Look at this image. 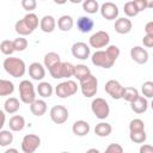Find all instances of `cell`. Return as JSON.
Masks as SVG:
<instances>
[{
  "mask_svg": "<svg viewBox=\"0 0 153 153\" xmlns=\"http://www.w3.org/2000/svg\"><path fill=\"white\" fill-rule=\"evenodd\" d=\"M2 67L13 78H20L26 72L25 62L19 57H6L2 62Z\"/></svg>",
  "mask_w": 153,
  "mask_h": 153,
  "instance_id": "obj_1",
  "label": "cell"
},
{
  "mask_svg": "<svg viewBox=\"0 0 153 153\" xmlns=\"http://www.w3.org/2000/svg\"><path fill=\"white\" fill-rule=\"evenodd\" d=\"M74 68L75 66L71 62H62L60 61L55 66H53L49 69L50 75L54 79H63V78H71L74 75Z\"/></svg>",
  "mask_w": 153,
  "mask_h": 153,
  "instance_id": "obj_2",
  "label": "cell"
},
{
  "mask_svg": "<svg viewBox=\"0 0 153 153\" xmlns=\"http://www.w3.org/2000/svg\"><path fill=\"white\" fill-rule=\"evenodd\" d=\"M80 90L84 97L86 98H91L93 96H96L97 91H98V80L94 75H92V73L90 75H87L86 78H84L82 80H80Z\"/></svg>",
  "mask_w": 153,
  "mask_h": 153,
  "instance_id": "obj_3",
  "label": "cell"
},
{
  "mask_svg": "<svg viewBox=\"0 0 153 153\" xmlns=\"http://www.w3.org/2000/svg\"><path fill=\"white\" fill-rule=\"evenodd\" d=\"M91 61L94 66L97 67H102V68H105V69H109L114 66L115 63V60L109 55V53L106 50H96L92 56H91Z\"/></svg>",
  "mask_w": 153,
  "mask_h": 153,
  "instance_id": "obj_4",
  "label": "cell"
},
{
  "mask_svg": "<svg viewBox=\"0 0 153 153\" xmlns=\"http://www.w3.org/2000/svg\"><path fill=\"white\" fill-rule=\"evenodd\" d=\"M19 98L25 104H31L36 99L33 84L30 80H23L19 84Z\"/></svg>",
  "mask_w": 153,
  "mask_h": 153,
  "instance_id": "obj_5",
  "label": "cell"
},
{
  "mask_svg": "<svg viewBox=\"0 0 153 153\" xmlns=\"http://www.w3.org/2000/svg\"><path fill=\"white\" fill-rule=\"evenodd\" d=\"M91 110L94 114V116L99 120H105L110 115V106L109 103L104 98H94L91 103Z\"/></svg>",
  "mask_w": 153,
  "mask_h": 153,
  "instance_id": "obj_6",
  "label": "cell"
},
{
  "mask_svg": "<svg viewBox=\"0 0 153 153\" xmlns=\"http://www.w3.org/2000/svg\"><path fill=\"white\" fill-rule=\"evenodd\" d=\"M78 85L75 81L73 80H67L63 82H60L56 87H55V93L59 98H68L73 94L76 93L78 91Z\"/></svg>",
  "mask_w": 153,
  "mask_h": 153,
  "instance_id": "obj_7",
  "label": "cell"
},
{
  "mask_svg": "<svg viewBox=\"0 0 153 153\" xmlns=\"http://www.w3.org/2000/svg\"><path fill=\"white\" fill-rule=\"evenodd\" d=\"M110 43V35L106 31H97L88 38V44L91 48L100 49L104 47H108Z\"/></svg>",
  "mask_w": 153,
  "mask_h": 153,
  "instance_id": "obj_8",
  "label": "cell"
},
{
  "mask_svg": "<svg viewBox=\"0 0 153 153\" xmlns=\"http://www.w3.org/2000/svg\"><path fill=\"white\" fill-rule=\"evenodd\" d=\"M41 145V137L36 134H26L22 140V151L24 153H33Z\"/></svg>",
  "mask_w": 153,
  "mask_h": 153,
  "instance_id": "obj_9",
  "label": "cell"
},
{
  "mask_svg": "<svg viewBox=\"0 0 153 153\" xmlns=\"http://www.w3.org/2000/svg\"><path fill=\"white\" fill-rule=\"evenodd\" d=\"M49 116H50V120L54 123H56V124H63L68 120L69 112H68L67 108L63 106V105H54L50 109Z\"/></svg>",
  "mask_w": 153,
  "mask_h": 153,
  "instance_id": "obj_10",
  "label": "cell"
},
{
  "mask_svg": "<svg viewBox=\"0 0 153 153\" xmlns=\"http://www.w3.org/2000/svg\"><path fill=\"white\" fill-rule=\"evenodd\" d=\"M104 90L105 92L112 98V99H122L123 97V92H124V86H122L120 84V81L117 80H109L105 82V86H104Z\"/></svg>",
  "mask_w": 153,
  "mask_h": 153,
  "instance_id": "obj_11",
  "label": "cell"
},
{
  "mask_svg": "<svg viewBox=\"0 0 153 153\" xmlns=\"http://www.w3.org/2000/svg\"><path fill=\"white\" fill-rule=\"evenodd\" d=\"M99 11H100L102 17L104 19H106V20H115V19H117L118 18V13H120L117 5L114 4V2H111V1L104 2L100 6Z\"/></svg>",
  "mask_w": 153,
  "mask_h": 153,
  "instance_id": "obj_12",
  "label": "cell"
},
{
  "mask_svg": "<svg viewBox=\"0 0 153 153\" xmlns=\"http://www.w3.org/2000/svg\"><path fill=\"white\" fill-rule=\"evenodd\" d=\"M71 50H72V55L79 60H87L91 55L90 44H86L84 42H75L72 45Z\"/></svg>",
  "mask_w": 153,
  "mask_h": 153,
  "instance_id": "obj_13",
  "label": "cell"
},
{
  "mask_svg": "<svg viewBox=\"0 0 153 153\" xmlns=\"http://www.w3.org/2000/svg\"><path fill=\"white\" fill-rule=\"evenodd\" d=\"M148 56H149L148 51L145 48L140 47V45H135V47H133L130 49V57H131V60L134 62L139 63V65H145L148 61V59H149Z\"/></svg>",
  "mask_w": 153,
  "mask_h": 153,
  "instance_id": "obj_14",
  "label": "cell"
},
{
  "mask_svg": "<svg viewBox=\"0 0 153 153\" xmlns=\"http://www.w3.org/2000/svg\"><path fill=\"white\" fill-rule=\"evenodd\" d=\"M29 75L32 80H43V78L45 76V66L39 62H32L29 66Z\"/></svg>",
  "mask_w": 153,
  "mask_h": 153,
  "instance_id": "obj_15",
  "label": "cell"
},
{
  "mask_svg": "<svg viewBox=\"0 0 153 153\" xmlns=\"http://www.w3.org/2000/svg\"><path fill=\"white\" fill-rule=\"evenodd\" d=\"M133 23L128 17H122L117 18L115 22V31L120 35H127L131 31Z\"/></svg>",
  "mask_w": 153,
  "mask_h": 153,
  "instance_id": "obj_16",
  "label": "cell"
},
{
  "mask_svg": "<svg viewBox=\"0 0 153 153\" xmlns=\"http://www.w3.org/2000/svg\"><path fill=\"white\" fill-rule=\"evenodd\" d=\"M93 26H94L93 19L90 18V17H87V16H81V17H79L78 20H76V27H78V30H79L80 32H82V33L90 32V31L93 29Z\"/></svg>",
  "mask_w": 153,
  "mask_h": 153,
  "instance_id": "obj_17",
  "label": "cell"
},
{
  "mask_svg": "<svg viewBox=\"0 0 153 153\" xmlns=\"http://www.w3.org/2000/svg\"><path fill=\"white\" fill-rule=\"evenodd\" d=\"M130 109L135 112V114H143L147 111L148 109V102L147 98L143 96H139L134 102L130 103Z\"/></svg>",
  "mask_w": 153,
  "mask_h": 153,
  "instance_id": "obj_18",
  "label": "cell"
},
{
  "mask_svg": "<svg viewBox=\"0 0 153 153\" xmlns=\"http://www.w3.org/2000/svg\"><path fill=\"white\" fill-rule=\"evenodd\" d=\"M72 131L76 136H85L90 133V124L84 120L75 121L72 126Z\"/></svg>",
  "mask_w": 153,
  "mask_h": 153,
  "instance_id": "obj_19",
  "label": "cell"
},
{
  "mask_svg": "<svg viewBox=\"0 0 153 153\" xmlns=\"http://www.w3.org/2000/svg\"><path fill=\"white\" fill-rule=\"evenodd\" d=\"M39 27L43 32L45 33H50L55 30L56 27V20L53 16H44L41 18V22H39Z\"/></svg>",
  "mask_w": 153,
  "mask_h": 153,
  "instance_id": "obj_20",
  "label": "cell"
},
{
  "mask_svg": "<svg viewBox=\"0 0 153 153\" xmlns=\"http://www.w3.org/2000/svg\"><path fill=\"white\" fill-rule=\"evenodd\" d=\"M30 105V111L32 115L39 117L47 112V103L43 99H35Z\"/></svg>",
  "mask_w": 153,
  "mask_h": 153,
  "instance_id": "obj_21",
  "label": "cell"
},
{
  "mask_svg": "<svg viewBox=\"0 0 153 153\" xmlns=\"http://www.w3.org/2000/svg\"><path fill=\"white\" fill-rule=\"evenodd\" d=\"M8 127L12 131H22L25 127V118L20 115H13L8 121Z\"/></svg>",
  "mask_w": 153,
  "mask_h": 153,
  "instance_id": "obj_22",
  "label": "cell"
},
{
  "mask_svg": "<svg viewBox=\"0 0 153 153\" xmlns=\"http://www.w3.org/2000/svg\"><path fill=\"white\" fill-rule=\"evenodd\" d=\"M19 109H20V102L16 97H10L4 103V110L7 114H11V115L12 114H16Z\"/></svg>",
  "mask_w": 153,
  "mask_h": 153,
  "instance_id": "obj_23",
  "label": "cell"
},
{
  "mask_svg": "<svg viewBox=\"0 0 153 153\" xmlns=\"http://www.w3.org/2000/svg\"><path fill=\"white\" fill-rule=\"evenodd\" d=\"M111 131H112V127L108 122H99L94 127V134L99 137H106L111 134Z\"/></svg>",
  "mask_w": 153,
  "mask_h": 153,
  "instance_id": "obj_24",
  "label": "cell"
},
{
  "mask_svg": "<svg viewBox=\"0 0 153 153\" xmlns=\"http://www.w3.org/2000/svg\"><path fill=\"white\" fill-rule=\"evenodd\" d=\"M73 25H74V20H73V18H72L71 16H68V14H63V16H61V17L57 19V27H59L61 31L67 32V31H69V30L73 27Z\"/></svg>",
  "mask_w": 153,
  "mask_h": 153,
  "instance_id": "obj_25",
  "label": "cell"
},
{
  "mask_svg": "<svg viewBox=\"0 0 153 153\" xmlns=\"http://www.w3.org/2000/svg\"><path fill=\"white\" fill-rule=\"evenodd\" d=\"M60 61H61L60 55H59L57 53H55V51H50V53H47V54L44 55V61H43V63H44L45 68L49 71L53 66H55V65L59 63Z\"/></svg>",
  "mask_w": 153,
  "mask_h": 153,
  "instance_id": "obj_26",
  "label": "cell"
},
{
  "mask_svg": "<svg viewBox=\"0 0 153 153\" xmlns=\"http://www.w3.org/2000/svg\"><path fill=\"white\" fill-rule=\"evenodd\" d=\"M36 90H37V93L43 98H49L54 92L51 84H49L48 81H41Z\"/></svg>",
  "mask_w": 153,
  "mask_h": 153,
  "instance_id": "obj_27",
  "label": "cell"
},
{
  "mask_svg": "<svg viewBox=\"0 0 153 153\" xmlns=\"http://www.w3.org/2000/svg\"><path fill=\"white\" fill-rule=\"evenodd\" d=\"M14 92V84L6 79H0V96H10Z\"/></svg>",
  "mask_w": 153,
  "mask_h": 153,
  "instance_id": "obj_28",
  "label": "cell"
},
{
  "mask_svg": "<svg viewBox=\"0 0 153 153\" xmlns=\"http://www.w3.org/2000/svg\"><path fill=\"white\" fill-rule=\"evenodd\" d=\"M23 20L26 23V25L32 30V31H35L37 27H38V24H39V19H38V17L33 13V12H27L25 16H24V18H23Z\"/></svg>",
  "mask_w": 153,
  "mask_h": 153,
  "instance_id": "obj_29",
  "label": "cell"
},
{
  "mask_svg": "<svg viewBox=\"0 0 153 153\" xmlns=\"http://www.w3.org/2000/svg\"><path fill=\"white\" fill-rule=\"evenodd\" d=\"M91 74V71H90V68L86 66V65H82V63H80V65H76L75 66V68H74V78H76L79 81L80 80H82L84 78H86L87 75H90Z\"/></svg>",
  "mask_w": 153,
  "mask_h": 153,
  "instance_id": "obj_30",
  "label": "cell"
},
{
  "mask_svg": "<svg viewBox=\"0 0 153 153\" xmlns=\"http://www.w3.org/2000/svg\"><path fill=\"white\" fill-rule=\"evenodd\" d=\"M129 139L134 143H143L146 141V139H147V134H146L145 129L133 130V131H129Z\"/></svg>",
  "mask_w": 153,
  "mask_h": 153,
  "instance_id": "obj_31",
  "label": "cell"
},
{
  "mask_svg": "<svg viewBox=\"0 0 153 153\" xmlns=\"http://www.w3.org/2000/svg\"><path fill=\"white\" fill-rule=\"evenodd\" d=\"M99 4L97 0H84L82 2V10L88 14H94L99 11Z\"/></svg>",
  "mask_w": 153,
  "mask_h": 153,
  "instance_id": "obj_32",
  "label": "cell"
},
{
  "mask_svg": "<svg viewBox=\"0 0 153 153\" xmlns=\"http://www.w3.org/2000/svg\"><path fill=\"white\" fill-rule=\"evenodd\" d=\"M14 30H16V32L19 35V36H27V35H31L33 31L26 25V23L23 20V19H20V20H18L16 24H14Z\"/></svg>",
  "mask_w": 153,
  "mask_h": 153,
  "instance_id": "obj_33",
  "label": "cell"
},
{
  "mask_svg": "<svg viewBox=\"0 0 153 153\" xmlns=\"http://www.w3.org/2000/svg\"><path fill=\"white\" fill-rule=\"evenodd\" d=\"M139 96H140V94H139V91H137L135 87L128 86V87H124V92H123L122 99L127 100L128 103H131V102H134Z\"/></svg>",
  "mask_w": 153,
  "mask_h": 153,
  "instance_id": "obj_34",
  "label": "cell"
},
{
  "mask_svg": "<svg viewBox=\"0 0 153 153\" xmlns=\"http://www.w3.org/2000/svg\"><path fill=\"white\" fill-rule=\"evenodd\" d=\"M10 130H6V129L0 130V146L1 147H6L13 142V134Z\"/></svg>",
  "mask_w": 153,
  "mask_h": 153,
  "instance_id": "obj_35",
  "label": "cell"
},
{
  "mask_svg": "<svg viewBox=\"0 0 153 153\" xmlns=\"http://www.w3.org/2000/svg\"><path fill=\"white\" fill-rule=\"evenodd\" d=\"M0 50L4 55H12L16 49H14V44H13V41H10V39H4L1 43H0Z\"/></svg>",
  "mask_w": 153,
  "mask_h": 153,
  "instance_id": "obj_36",
  "label": "cell"
},
{
  "mask_svg": "<svg viewBox=\"0 0 153 153\" xmlns=\"http://www.w3.org/2000/svg\"><path fill=\"white\" fill-rule=\"evenodd\" d=\"M123 11H124V14L130 18V17H136L140 12L137 11L134 1H127L124 5H123Z\"/></svg>",
  "mask_w": 153,
  "mask_h": 153,
  "instance_id": "obj_37",
  "label": "cell"
},
{
  "mask_svg": "<svg viewBox=\"0 0 153 153\" xmlns=\"http://www.w3.org/2000/svg\"><path fill=\"white\" fill-rule=\"evenodd\" d=\"M141 92L146 98H153V81H145L141 85Z\"/></svg>",
  "mask_w": 153,
  "mask_h": 153,
  "instance_id": "obj_38",
  "label": "cell"
},
{
  "mask_svg": "<svg viewBox=\"0 0 153 153\" xmlns=\"http://www.w3.org/2000/svg\"><path fill=\"white\" fill-rule=\"evenodd\" d=\"M16 51H24L27 48V39L24 38V36H19L13 41Z\"/></svg>",
  "mask_w": 153,
  "mask_h": 153,
  "instance_id": "obj_39",
  "label": "cell"
},
{
  "mask_svg": "<svg viewBox=\"0 0 153 153\" xmlns=\"http://www.w3.org/2000/svg\"><path fill=\"white\" fill-rule=\"evenodd\" d=\"M141 129H145V123L140 118H134L130 121L129 123V131H133V130H141Z\"/></svg>",
  "mask_w": 153,
  "mask_h": 153,
  "instance_id": "obj_40",
  "label": "cell"
},
{
  "mask_svg": "<svg viewBox=\"0 0 153 153\" xmlns=\"http://www.w3.org/2000/svg\"><path fill=\"white\" fill-rule=\"evenodd\" d=\"M37 6V0H22V7L27 11V12H32Z\"/></svg>",
  "mask_w": 153,
  "mask_h": 153,
  "instance_id": "obj_41",
  "label": "cell"
},
{
  "mask_svg": "<svg viewBox=\"0 0 153 153\" xmlns=\"http://www.w3.org/2000/svg\"><path fill=\"white\" fill-rule=\"evenodd\" d=\"M105 50L109 53V55H110V56H111V57H112L115 61L118 59V56H120V54H121L120 48H118L117 45H115V44H112V45H108Z\"/></svg>",
  "mask_w": 153,
  "mask_h": 153,
  "instance_id": "obj_42",
  "label": "cell"
},
{
  "mask_svg": "<svg viewBox=\"0 0 153 153\" xmlns=\"http://www.w3.org/2000/svg\"><path fill=\"white\" fill-rule=\"evenodd\" d=\"M105 152L106 153H123V147L120 143H110L106 147Z\"/></svg>",
  "mask_w": 153,
  "mask_h": 153,
  "instance_id": "obj_43",
  "label": "cell"
},
{
  "mask_svg": "<svg viewBox=\"0 0 153 153\" xmlns=\"http://www.w3.org/2000/svg\"><path fill=\"white\" fill-rule=\"evenodd\" d=\"M142 44L146 48H153V35L151 33H146L142 38Z\"/></svg>",
  "mask_w": 153,
  "mask_h": 153,
  "instance_id": "obj_44",
  "label": "cell"
},
{
  "mask_svg": "<svg viewBox=\"0 0 153 153\" xmlns=\"http://www.w3.org/2000/svg\"><path fill=\"white\" fill-rule=\"evenodd\" d=\"M133 1H134V4H135V6H136V8H137L139 12H142V11H145L147 8L146 0H133Z\"/></svg>",
  "mask_w": 153,
  "mask_h": 153,
  "instance_id": "obj_45",
  "label": "cell"
},
{
  "mask_svg": "<svg viewBox=\"0 0 153 153\" xmlns=\"http://www.w3.org/2000/svg\"><path fill=\"white\" fill-rule=\"evenodd\" d=\"M139 152H140V153H153V146L145 143V145H142V146L140 147Z\"/></svg>",
  "mask_w": 153,
  "mask_h": 153,
  "instance_id": "obj_46",
  "label": "cell"
},
{
  "mask_svg": "<svg viewBox=\"0 0 153 153\" xmlns=\"http://www.w3.org/2000/svg\"><path fill=\"white\" fill-rule=\"evenodd\" d=\"M145 32H146V33H151V35H153V20L148 22V23L145 25Z\"/></svg>",
  "mask_w": 153,
  "mask_h": 153,
  "instance_id": "obj_47",
  "label": "cell"
},
{
  "mask_svg": "<svg viewBox=\"0 0 153 153\" xmlns=\"http://www.w3.org/2000/svg\"><path fill=\"white\" fill-rule=\"evenodd\" d=\"M5 110L4 111H0V115H1V124H0V128L2 129V127L5 126Z\"/></svg>",
  "mask_w": 153,
  "mask_h": 153,
  "instance_id": "obj_48",
  "label": "cell"
},
{
  "mask_svg": "<svg viewBox=\"0 0 153 153\" xmlns=\"http://www.w3.org/2000/svg\"><path fill=\"white\" fill-rule=\"evenodd\" d=\"M147 2V8H153V0H146Z\"/></svg>",
  "mask_w": 153,
  "mask_h": 153,
  "instance_id": "obj_49",
  "label": "cell"
},
{
  "mask_svg": "<svg viewBox=\"0 0 153 153\" xmlns=\"http://www.w3.org/2000/svg\"><path fill=\"white\" fill-rule=\"evenodd\" d=\"M10 152H13V153H18V149L17 148H8L5 151V153H10Z\"/></svg>",
  "mask_w": 153,
  "mask_h": 153,
  "instance_id": "obj_50",
  "label": "cell"
},
{
  "mask_svg": "<svg viewBox=\"0 0 153 153\" xmlns=\"http://www.w3.org/2000/svg\"><path fill=\"white\" fill-rule=\"evenodd\" d=\"M54 2L57 4V5H63V4L67 2V0H54Z\"/></svg>",
  "mask_w": 153,
  "mask_h": 153,
  "instance_id": "obj_51",
  "label": "cell"
},
{
  "mask_svg": "<svg viewBox=\"0 0 153 153\" xmlns=\"http://www.w3.org/2000/svg\"><path fill=\"white\" fill-rule=\"evenodd\" d=\"M72 4H80V2H84V0H69Z\"/></svg>",
  "mask_w": 153,
  "mask_h": 153,
  "instance_id": "obj_52",
  "label": "cell"
},
{
  "mask_svg": "<svg viewBox=\"0 0 153 153\" xmlns=\"http://www.w3.org/2000/svg\"><path fill=\"white\" fill-rule=\"evenodd\" d=\"M87 152H90V153H91V152H96V153H99V149H97V148H91V149H88Z\"/></svg>",
  "mask_w": 153,
  "mask_h": 153,
  "instance_id": "obj_53",
  "label": "cell"
},
{
  "mask_svg": "<svg viewBox=\"0 0 153 153\" xmlns=\"http://www.w3.org/2000/svg\"><path fill=\"white\" fill-rule=\"evenodd\" d=\"M151 108H152V110H153V98H152V102H151Z\"/></svg>",
  "mask_w": 153,
  "mask_h": 153,
  "instance_id": "obj_54",
  "label": "cell"
},
{
  "mask_svg": "<svg viewBox=\"0 0 153 153\" xmlns=\"http://www.w3.org/2000/svg\"><path fill=\"white\" fill-rule=\"evenodd\" d=\"M42 1H44V0H42Z\"/></svg>",
  "mask_w": 153,
  "mask_h": 153,
  "instance_id": "obj_55",
  "label": "cell"
}]
</instances>
